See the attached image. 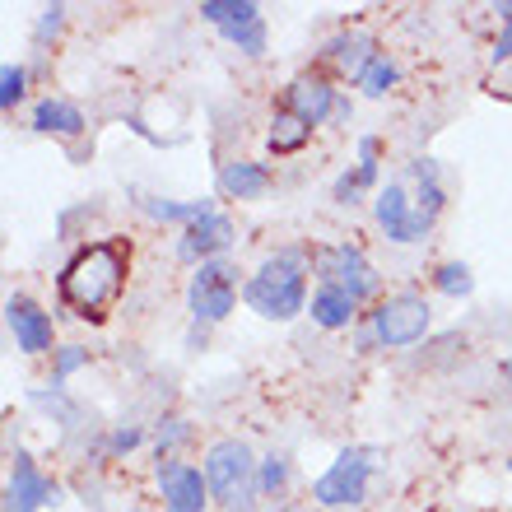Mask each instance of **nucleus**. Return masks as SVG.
Returning a JSON list of instances; mask_svg holds the SVG:
<instances>
[{
    "mask_svg": "<svg viewBox=\"0 0 512 512\" xmlns=\"http://www.w3.org/2000/svg\"><path fill=\"white\" fill-rule=\"evenodd\" d=\"M126 280H131V247L117 243V238H98V243H84L61 266L56 294H61L70 317L103 326L108 312L122 303Z\"/></svg>",
    "mask_w": 512,
    "mask_h": 512,
    "instance_id": "obj_1",
    "label": "nucleus"
},
{
    "mask_svg": "<svg viewBox=\"0 0 512 512\" xmlns=\"http://www.w3.org/2000/svg\"><path fill=\"white\" fill-rule=\"evenodd\" d=\"M308 280H312V247H275L261 266L247 275L243 303L266 317V322H294L298 312H308Z\"/></svg>",
    "mask_w": 512,
    "mask_h": 512,
    "instance_id": "obj_2",
    "label": "nucleus"
},
{
    "mask_svg": "<svg viewBox=\"0 0 512 512\" xmlns=\"http://www.w3.org/2000/svg\"><path fill=\"white\" fill-rule=\"evenodd\" d=\"M256 466H261V457L252 452L247 438H215L201 461L205 480H210V499L224 512H256V503H261Z\"/></svg>",
    "mask_w": 512,
    "mask_h": 512,
    "instance_id": "obj_3",
    "label": "nucleus"
},
{
    "mask_svg": "<svg viewBox=\"0 0 512 512\" xmlns=\"http://www.w3.org/2000/svg\"><path fill=\"white\" fill-rule=\"evenodd\" d=\"M433 326V308L429 298L415 294V289H396V294L378 298L368 308V326L359 331V345L364 350H410L429 336Z\"/></svg>",
    "mask_w": 512,
    "mask_h": 512,
    "instance_id": "obj_4",
    "label": "nucleus"
},
{
    "mask_svg": "<svg viewBox=\"0 0 512 512\" xmlns=\"http://www.w3.org/2000/svg\"><path fill=\"white\" fill-rule=\"evenodd\" d=\"M243 270L233 266L229 256H215V261H201L191 270V284H187V312L196 326H219L229 322L238 298H243V284L238 280Z\"/></svg>",
    "mask_w": 512,
    "mask_h": 512,
    "instance_id": "obj_5",
    "label": "nucleus"
},
{
    "mask_svg": "<svg viewBox=\"0 0 512 512\" xmlns=\"http://www.w3.org/2000/svg\"><path fill=\"white\" fill-rule=\"evenodd\" d=\"M378 466H382L378 447H345V452L312 480V503H317V508H354V503H364Z\"/></svg>",
    "mask_w": 512,
    "mask_h": 512,
    "instance_id": "obj_6",
    "label": "nucleus"
},
{
    "mask_svg": "<svg viewBox=\"0 0 512 512\" xmlns=\"http://www.w3.org/2000/svg\"><path fill=\"white\" fill-rule=\"evenodd\" d=\"M312 275L317 284H336L345 294H354L359 303H378L382 298V275L368 261V252L359 243H322L312 247Z\"/></svg>",
    "mask_w": 512,
    "mask_h": 512,
    "instance_id": "obj_7",
    "label": "nucleus"
},
{
    "mask_svg": "<svg viewBox=\"0 0 512 512\" xmlns=\"http://www.w3.org/2000/svg\"><path fill=\"white\" fill-rule=\"evenodd\" d=\"M373 219H378V229L387 233V243H396V247L424 243L433 233V219L415 210V196H410V187H405L401 177H391L387 187L373 196Z\"/></svg>",
    "mask_w": 512,
    "mask_h": 512,
    "instance_id": "obj_8",
    "label": "nucleus"
},
{
    "mask_svg": "<svg viewBox=\"0 0 512 512\" xmlns=\"http://www.w3.org/2000/svg\"><path fill=\"white\" fill-rule=\"evenodd\" d=\"M154 485L163 494V512H205L210 508V480H205L201 466H191V461H159V471H154Z\"/></svg>",
    "mask_w": 512,
    "mask_h": 512,
    "instance_id": "obj_9",
    "label": "nucleus"
},
{
    "mask_svg": "<svg viewBox=\"0 0 512 512\" xmlns=\"http://www.w3.org/2000/svg\"><path fill=\"white\" fill-rule=\"evenodd\" d=\"M5 326L14 336V350L19 354H56V326H52V312L33 303L28 294H14L5 303Z\"/></svg>",
    "mask_w": 512,
    "mask_h": 512,
    "instance_id": "obj_10",
    "label": "nucleus"
},
{
    "mask_svg": "<svg viewBox=\"0 0 512 512\" xmlns=\"http://www.w3.org/2000/svg\"><path fill=\"white\" fill-rule=\"evenodd\" d=\"M61 489L42 475V466L28 452H14L10 461V480H5V512H38V508H56Z\"/></svg>",
    "mask_w": 512,
    "mask_h": 512,
    "instance_id": "obj_11",
    "label": "nucleus"
},
{
    "mask_svg": "<svg viewBox=\"0 0 512 512\" xmlns=\"http://www.w3.org/2000/svg\"><path fill=\"white\" fill-rule=\"evenodd\" d=\"M233 243H238L233 219L224 215V210H215L210 219H201V224H191V229L177 233V256L191 261V266H201V261H215V256H229Z\"/></svg>",
    "mask_w": 512,
    "mask_h": 512,
    "instance_id": "obj_12",
    "label": "nucleus"
},
{
    "mask_svg": "<svg viewBox=\"0 0 512 512\" xmlns=\"http://www.w3.org/2000/svg\"><path fill=\"white\" fill-rule=\"evenodd\" d=\"M336 103H340V94L322 80V75H298V80L284 89V103H280V108L294 112L298 122H308L312 131H317V126L336 122Z\"/></svg>",
    "mask_w": 512,
    "mask_h": 512,
    "instance_id": "obj_13",
    "label": "nucleus"
},
{
    "mask_svg": "<svg viewBox=\"0 0 512 512\" xmlns=\"http://www.w3.org/2000/svg\"><path fill=\"white\" fill-rule=\"evenodd\" d=\"M270 187H275V177H270L266 163L256 159L219 163V196H229V201H261Z\"/></svg>",
    "mask_w": 512,
    "mask_h": 512,
    "instance_id": "obj_14",
    "label": "nucleus"
},
{
    "mask_svg": "<svg viewBox=\"0 0 512 512\" xmlns=\"http://www.w3.org/2000/svg\"><path fill=\"white\" fill-rule=\"evenodd\" d=\"M326 56L336 61L340 75H350V80H359L373 61H378V38L368 33V28H345V33H336V38L326 42Z\"/></svg>",
    "mask_w": 512,
    "mask_h": 512,
    "instance_id": "obj_15",
    "label": "nucleus"
},
{
    "mask_svg": "<svg viewBox=\"0 0 512 512\" xmlns=\"http://www.w3.org/2000/svg\"><path fill=\"white\" fill-rule=\"evenodd\" d=\"M359 312H364V303L354 294H345V289H336V284H317V289H312L308 317L322 326V331H350V326L359 322Z\"/></svg>",
    "mask_w": 512,
    "mask_h": 512,
    "instance_id": "obj_16",
    "label": "nucleus"
},
{
    "mask_svg": "<svg viewBox=\"0 0 512 512\" xmlns=\"http://www.w3.org/2000/svg\"><path fill=\"white\" fill-rule=\"evenodd\" d=\"M84 112L70 98H38L33 103V131L38 135H56V140H75L84 135Z\"/></svg>",
    "mask_w": 512,
    "mask_h": 512,
    "instance_id": "obj_17",
    "label": "nucleus"
},
{
    "mask_svg": "<svg viewBox=\"0 0 512 512\" xmlns=\"http://www.w3.org/2000/svg\"><path fill=\"white\" fill-rule=\"evenodd\" d=\"M410 182H415V210L419 215H429L438 224V215L447 210V187H443V173H438V163L433 159H415L410 163Z\"/></svg>",
    "mask_w": 512,
    "mask_h": 512,
    "instance_id": "obj_18",
    "label": "nucleus"
},
{
    "mask_svg": "<svg viewBox=\"0 0 512 512\" xmlns=\"http://www.w3.org/2000/svg\"><path fill=\"white\" fill-rule=\"evenodd\" d=\"M140 210H145L154 224H177V229H191V224H201V219H210L219 210L215 201H163V196H149V201H140Z\"/></svg>",
    "mask_w": 512,
    "mask_h": 512,
    "instance_id": "obj_19",
    "label": "nucleus"
},
{
    "mask_svg": "<svg viewBox=\"0 0 512 512\" xmlns=\"http://www.w3.org/2000/svg\"><path fill=\"white\" fill-rule=\"evenodd\" d=\"M201 19L224 33V28H238V24H256L261 5L256 0H201Z\"/></svg>",
    "mask_w": 512,
    "mask_h": 512,
    "instance_id": "obj_20",
    "label": "nucleus"
},
{
    "mask_svg": "<svg viewBox=\"0 0 512 512\" xmlns=\"http://www.w3.org/2000/svg\"><path fill=\"white\" fill-rule=\"evenodd\" d=\"M270 149H275V154H298V149L308 145L312 140V126L308 122H298L294 112H275V117H270Z\"/></svg>",
    "mask_w": 512,
    "mask_h": 512,
    "instance_id": "obj_21",
    "label": "nucleus"
},
{
    "mask_svg": "<svg viewBox=\"0 0 512 512\" xmlns=\"http://www.w3.org/2000/svg\"><path fill=\"white\" fill-rule=\"evenodd\" d=\"M354 84H359V94H368V98H387L391 89L401 84V66H396V61H391L387 52H382L378 61H373V66H368Z\"/></svg>",
    "mask_w": 512,
    "mask_h": 512,
    "instance_id": "obj_22",
    "label": "nucleus"
},
{
    "mask_svg": "<svg viewBox=\"0 0 512 512\" xmlns=\"http://www.w3.org/2000/svg\"><path fill=\"white\" fill-rule=\"evenodd\" d=\"M433 289L443 298H471L475 294V275L466 261H443V266L433 270Z\"/></svg>",
    "mask_w": 512,
    "mask_h": 512,
    "instance_id": "obj_23",
    "label": "nucleus"
},
{
    "mask_svg": "<svg viewBox=\"0 0 512 512\" xmlns=\"http://www.w3.org/2000/svg\"><path fill=\"white\" fill-rule=\"evenodd\" d=\"M284 485H289V457L284 452H266L261 466H256V494L261 499H280Z\"/></svg>",
    "mask_w": 512,
    "mask_h": 512,
    "instance_id": "obj_24",
    "label": "nucleus"
},
{
    "mask_svg": "<svg viewBox=\"0 0 512 512\" xmlns=\"http://www.w3.org/2000/svg\"><path fill=\"white\" fill-rule=\"evenodd\" d=\"M28 98V66H19V61H5L0 66V108L14 112L19 103Z\"/></svg>",
    "mask_w": 512,
    "mask_h": 512,
    "instance_id": "obj_25",
    "label": "nucleus"
},
{
    "mask_svg": "<svg viewBox=\"0 0 512 512\" xmlns=\"http://www.w3.org/2000/svg\"><path fill=\"white\" fill-rule=\"evenodd\" d=\"M182 443H191V424L182 415H168L159 419V429H154V447H159V461H168Z\"/></svg>",
    "mask_w": 512,
    "mask_h": 512,
    "instance_id": "obj_26",
    "label": "nucleus"
},
{
    "mask_svg": "<svg viewBox=\"0 0 512 512\" xmlns=\"http://www.w3.org/2000/svg\"><path fill=\"white\" fill-rule=\"evenodd\" d=\"M224 38L238 47L243 56H266V19H256V24H238V28H224Z\"/></svg>",
    "mask_w": 512,
    "mask_h": 512,
    "instance_id": "obj_27",
    "label": "nucleus"
},
{
    "mask_svg": "<svg viewBox=\"0 0 512 512\" xmlns=\"http://www.w3.org/2000/svg\"><path fill=\"white\" fill-rule=\"evenodd\" d=\"M84 364H89V350H84V345H61V350L52 354V391L66 387V378Z\"/></svg>",
    "mask_w": 512,
    "mask_h": 512,
    "instance_id": "obj_28",
    "label": "nucleus"
},
{
    "mask_svg": "<svg viewBox=\"0 0 512 512\" xmlns=\"http://www.w3.org/2000/svg\"><path fill=\"white\" fill-rule=\"evenodd\" d=\"M364 196H368V187H364V177H359V168H345V173L336 177V187H331V201L345 205V210H354Z\"/></svg>",
    "mask_w": 512,
    "mask_h": 512,
    "instance_id": "obj_29",
    "label": "nucleus"
},
{
    "mask_svg": "<svg viewBox=\"0 0 512 512\" xmlns=\"http://www.w3.org/2000/svg\"><path fill=\"white\" fill-rule=\"evenodd\" d=\"M140 443H145V424H117L108 433V457H131Z\"/></svg>",
    "mask_w": 512,
    "mask_h": 512,
    "instance_id": "obj_30",
    "label": "nucleus"
},
{
    "mask_svg": "<svg viewBox=\"0 0 512 512\" xmlns=\"http://www.w3.org/2000/svg\"><path fill=\"white\" fill-rule=\"evenodd\" d=\"M61 28H66V5H42V10H38V28H33V42H38V47H47Z\"/></svg>",
    "mask_w": 512,
    "mask_h": 512,
    "instance_id": "obj_31",
    "label": "nucleus"
},
{
    "mask_svg": "<svg viewBox=\"0 0 512 512\" xmlns=\"http://www.w3.org/2000/svg\"><path fill=\"white\" fill-rule=\"evenodd\" d=\"M489 61L499 66V61H512V24L499 28V38H494V52H489Z\"/></svg>",
    "mask_w": 512,
    "mask_h": 512,
    "instance_id": "obj_32",
    "label": "nucleus"
},
{
    "mask_svg": "<svg viewBox=\"0 0 512 512\" xmlns=\"http://www.w3.org/2000/svg\"><path fill=\"white\" fill-rule=\"evenodd\" d=\"M359 163H382V140L378 135H364V140H359Z\"/></svg>",
    "mask_w": 512,
    "mask_h": 512,
    "instance_id": "obj_33",
    "label": "nucleus"
},
{
    "mask_svg": "<svg viewBox=\"0 0 512 512\" xmlns=\"http://www.w3.org/2000/svg\"><path fill=\"white\" fill-rule=\"evenodd\" d=\"M350 117H354V103H350L345 94H340V103H336V122H350Z\"/></svg>",
    "mask_w": 512,
    "mask_h": 512,
    "instance_id": "obj_34",
    "label": "nucleus"
},
{
    "mask_svg": "<svg viewBox=\"0 0 512 512\" xmlns=\"http://www.w3.org/2000/svg\"><path fill=\"white\" fill-rule=\"evenodd\" d=\"M494 14H499V24H512V0H503V5H494Z\"/></svg>",
    "mask_w": 512,
    "mask_h": 512,
    "instance_id": "obj_35",
    "label": "nucleus"
},
{
    "mask_svg": "<svg viewBox=\"0 0 512 512\" xmlns=\"http://www.w3.org/2000/svg\"><path fill=\"white\" fill-rule=\"evenodd\" d=\"M503 373H508V382H512V359H508V368H503Z\"/></svg>",
    "mask_w": 512,
    "mask_h": 512,
    "instance_id": "obj_36",
    "label": "nucleus"
},
{
    "mask_svg": "<svg viewBox=\"0 0 512 512\" xmlns=\"http://www.w3.org/2000/svg\"><path fill=\"white\" fill-rule=\"evenodd\" d=\"M508 475H512V452H508Z\"/></svg>",
    "mask_w": 512,
    "mask_h": 512,
    "instance_id": "obj_37",
    "label": "nucleus"
},
{
    "mask_svg": "<svg viewBox=\"0 0 512 512\" xmlns=\"http://www.w3.org/2000/svg\"><path fill=\"white\" fill-rule=\"evenodd\" d=\"M126 512H140V508H126Z\"/></svg>",
    "mask_w": 512,
    "mask_h": 512,
    "instance_id": "obj_38",
    "label": "nucleus"
}]
</instances>
